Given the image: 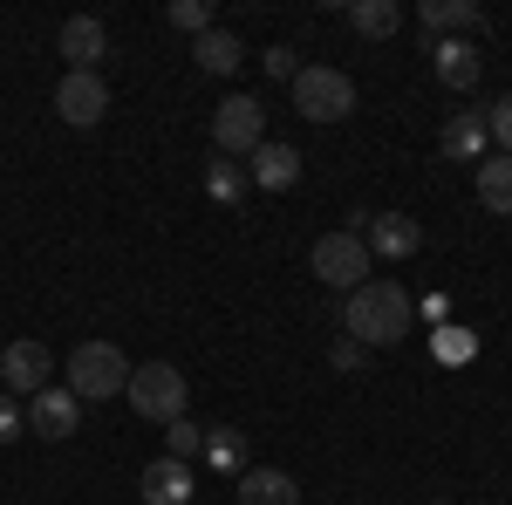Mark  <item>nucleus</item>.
Here are the masks:
<instances>
[{
    "mask_svg": "<svg viewBox=\"0 0 512 505\" xmlns=\"http://www.w3.org/2000/svg\"><path fill=\"white\" fill-rule=\"evenodd\" d=\"M410 321H417V301H410L396 280H362L349 301H342V328H349V342H362V349L403 342Z\"/></svg>",
    "mask_w": 512,
    "mask_h": 505,
    "instance_id": "obj_1",
    "label": "nucleus"
},
{
    "mask_svg": "<svg viewBox=\"0 0 512 505\" xmlns=\"http://www.w3.org/2000/svg\"><path fill=\"white\" fill-rule=\"evenodd\" d=\"M69 396L76 403H110V396H123L130 389V362H123L117 342H76V355H69Z\"/></svg>",
    "mask_w": 512,
    "mask_h": 505,
    "instance_id": "obj_2",
    "label": "nucleus"
},
{
    "mask_svg": "<svg viewBox=\"0 0 512 505\" xmlns=\"http://www.w3.org/2000/svg\"><path fill=\"white\" fill-rule=\"evenodd\" d=\"M294 110L308 123H342L355 117V82L342 69H328V62H301V76H294Z\"/></svg>",
    "mask_w": 512,
    "mask_h": 505,
    "instance_id": "obj_3",
    "label": "nucleus"
},
{
    "mask_svg": "<svg viewBox=\"0 0 512 505\" xmlns=\"http://www.w3.org/2000/svg\"><path fill=\"white\" fill-rule=\"evenodd\" d=\"M308 267H315L321 287H335V294H355L362 280H369V246H362V233H321L315 253H308Z\"/></svg>",
    "mask_w": 512,
    "mask_h": 505,
    "instance_id": "obj_4",
    "label": "nucleus"
},
{
    "mask_svg": "<svg viewBox=\"0 0 512 505\" xmlns=\"http://www.w3.org/2000/svg\"><path fill=\"white\" fill-rule=\"evenodd\" d=\"M130 410L137 417H151V424H178L185 417V376L171 369V362H144V369H130Z\"/></svg>",
    "mask_w": 512,
    "mask_h": 505,
    "instance_id": "obj_5",
    "label": "nucleus"
},
{
    "mask_svg": "<svg viewBox=\"0 0 512 505\" xmlns=\"http://www.w3.org/2000/svg\"><path fill=\"white\" fill-rule=\"evenodd\" d=\"M212 144H219V157H253L267 144V110L253 96H226L212 117Z\"/></svg>",
    "mask_w": 512,
    "mask_h": 505,
    "instance_id": "obj_6",
    "label": "nucleus"
},
{
    "mask_svg": "<svg viewBox=\"0 0 512 505\" xmlns=\"http://www.w3.org/2000/svg\"><path fill=\"white\" fill-rule=\"evenodd\" d=\"M55 117L76 123V130L103 123V117H110V82L96 76V69H69V76L55 82Z\"/></svg>",
    "mask_w": 512,
    "mask_h": 505,
    "instance_id": "obj_7",
    "label": "nucleus"
},
{
    "mask_svg": "<svg viewBox=\"0 0 512 505\" xmlns=\"http://www.w3.org/2000/svg\"><path fill=\"white\" fill-rule=\"evenodd\" d=\"M0 383L14 389V396H35V389L55 383V355L41 349V342H7L0 349Z\"/></svg>",
    "mask_w": 512,
    "mask_h": 505,
    "instance_id": "obj_8",
    "label": "nucleus"
},
{
    "mask_svg": "<svg viewBox=\"0 0 512 505\" xmlns=\"http://www.w3.org/2000/svg\"><path fill=\"white\" fill-rule=\"evenodd\" d=\"M362 246H369V260H410L417 246H424V226L417 219H403V212H369V226H362Z\"/></svg>",
    "mask_w": 512,
    "mask_h": 505,
    "instance_id": "obj_9",
    "label": "nucleus"
},
{
    "mask_svg": "<svg viewBox=\"0 0 512 505\" xmlns=\"http://www.w3.org/2000/svg\"><path fill=\"white\" fill-rule=\"evenodd\" d=\"M76 424H82V403L69 389L48 383V389L28 396V430H35V437H76Z\"/></svg>",
    "mask_w": 512,
    "mask_h": 505,
    "instance_id": "obj_10",
    "label": "nucleus"
},
{
    "mask_svg": "<svg viewBox=\"0 0 512 505\" xmlns=\"http://www.w3.org/2000/svg\"><path fill=\"white\" fill-rule=\"evenodd\" d=\"M431 69H437L444 89H472L485 76V55H478L472 35H451V41H431Z\"/></svg>",
    "mask_w": 512,
    "mask_h": 505,
    "instance_id": "obj_11",
    "label": "nucleus"
},
{
    "mask_svg": "<svg viewBox=\"0 0 512 505\" xmlns=\"http://www.w3.org/2000/svg\"><path fill=\"white\" fill-rule=\"evenodd\" d=\"M246 178H253L260 192H294V185H301V151L280 144V137H267V144L253 151V164H246Z\"/></svg>",
    "mask_w": 512,
    "mask_h": 505,
    "instance_id": "obj_12",
    "label": "nucleus"
},
{
    "mask_svg": "<svg viewBox=\"0 0 512 505\" xmlns=\"http://www.w3.org/2000/svg\"><path fill=\"white\" fill-rule=\"evenodd\" d=\"M55 48L69 55V69H96V62L110 55V28H103L96 14H69L62 35H55Z\"/></svg>",
    "mask_w": 512,
    "mask_h": 505,
    "instance_id": "obj_13",
    "label": "nucleus"
},
{
    "mask_svg": "<svg viewBox=\"0 0 512 505\" xmlns=\"http://www.w3.org/2000/svg\"><path fill=\"white\" fill-rule=\"evenodd\" d=\"M137 492H144V505H192V465L158 458V465H144Z\"/></svg>",
    "mask_w": 512,
    "mask_h": 505,
    "instance_id": "obj_14",
    "label": "nucleus"
},
{
    "mask_svg": "<svg viewBox=\"0 0 512 505\" xmlns=\"http://www.w3.org/2000/svg\"><path fill=\"white\" fill-rule=\"evenodd\" d=\"M417 21L431 28V41H451V35H478V28H485V14H478L472 0H424V7H417Z\"/></svg>",
    "mask_w": 512,
    "mask_h": 505,
    "instance_id": "obj_15",
    "label": "nucleus"
},
{
    "mask_svg": "<svg viewBox=\"0 0 512 505\" xmlns=\"http://www.w3.org/2000/svg\"><path fill=\"white\" fill-rule=\"evenodd\" d=\"M239 505H301V485L287 471H239Z\"/></svg>",
    "mask_w": 512,
    "mask_h": 505,
    "instance_id": "obj_16",
    "label": "nucleus"
},
{
    "mask_svg": "<svg viewBox=\"0 0 512 505\" xmlns=\"http://www.w3.org/2000/svg\"><path fill=\"white\" fill-rule=\"evenodd\" d=\"M239 55H246V48H239V35H226V28H205V35L192 41V62L205 76H233Z\"/></svg>",
    "mask_w": 512,
    "mask_h": 505,
    "instance_id": "obj_17",
    "label": "nucleus"
},
{
    "mask_svg": "<svg viewBox=\"0 0 512 505\" xmlns=\"http://www.w3.org/2000/svg\"><path fill=\"white\" fill-rule=\"evenodd\" d=\"M212 471H226V478H239V471H253L246 465V430L233 424H219V430H205V451H198Z\"/></svg>",
    "mask_w": 512,
    "mask_h": 505,
    "instance_id": "obj_18",
    "label": "nucleus"
},
{
    "mask_svg": "<svg viewBox=\"0 0 512 505\" xmlns=\"http://www.w3.org/2000/svg\"><path fill=\"white\" fill-rule=\"evenodd\" d=\"M478 198H485V212L512 219V157H478Z\"/></svg>",
    "mask_w": 512,
    "mask_h": 505,
    "instance_id": "obj_19",
    "label": "nucleus"
},
{
    "mask_svg": "<svg viewBox=\"0 0 512 505\" xmlns=\"http://www.w3.org/2000/svg\"><path fill=\"white\" fill-rule=\"evenodd\" d=\"M485 144H492V130H485L478 110L451 117V123H444V137H437V151H444V157H485Z\"/></svg>",
    "mask_w": 512,
    "mask_h": 505,
    "instance_id": "obj_20",
    "label": "nucleus"
},
{
    "mask_svg": "<svg viewBox=\"0 0 512 505\" xmlns=\"http://www.w3.org/2000/svg\"><path fill=\"white\" fill-rule=\"evenodd\" d=\"M396 0H349V28L355 35H369V41H390L396 35Z\"/></svg>",
    "mask_w": 512,
    "mask_h": 505,
    "instance_id": "obj_21",
    "label": "nucleus"
},
{
    "mask_svg": "<svg viewBox=\"0 0 512 505\" xmlns=\"http://www.w3.org/2000/svg\"><path fill=\"white\" fill-rule=\"evenodd\" d=\"M246 192H253L246 164H226V157H212V171H205V198H212V205H239Z\"/></svg>",
    "mask_w": 512,
    "mask_h": 505,
    "instance_id": "obj_22",
    "label": "nucleus"
},
{
    "mask_svg": "<svg viewBox=\"0 0 512 505\" xmlns=\"http://www.w3.org/2000/svg\"><path fill=\"white\" fill-rule=\"evenodd\" d=\"M198 451H205V430L192 417H178V424H164V458H178V465H192Z\"/></svg>",
    "mask_w": 512,
    "mask_h": 505,
    "instance_id": "obj_23",
    "label": "nucleus"
},
{
    "mask_svg": "<svg viewBox=\"0 0 512 505\" xmlns=\"http://www.w3.org/2000/svg\"><path fill=\"white\" fill-rule=\"evenodd\" d=\"M164 21H171V28H185V35H205V28H212V7H205V0H171V7H164Z\"/></svg>",
    "mask_w": 512,
    "mask_h": 505,
    "instance_id": "obj_24",
    "label": "nucleus"
},
{
    "mask_svg": "<svg viewBox=\"0 0 512 505\" xmlns=\"http://www.w3.org/2000/svg\"><path fill=\"white\" fill-rule=\"evenodd\" d=\"M485 130H492V144H499V157H512V96H499V103L485 110Z\"/></svg>",
    "mask_w": 512,
    "mask_h": 505,
    "instance_id": "obj_25",
    "label": "nucleus"
},
{
    "mask_svg": "<svg viewBox=\"0 0 512 505\" xmlns=\"http://www.w3.org/2000/svg\"><path fill=\"white\" fill-rule=\"evenodd\" d=\"M362 342H349V335H342V342H328V362H335V369H362Z\"/></svg>",
    "mask_w": 512,
    "mask_h": 505,
    "instance_id": "obj_26",
    "label": "nucleus"
},
{
    "mask_svg": "<svg viewBox=\"0 0 512 505\" xmlns=\"http://www.w3.org/2000/svg\"><path fill=\"white\" fill-rule=\"evenodd\" d=\"M267 76H280V82H294V76H301L294 48H267Z\"/></svg>",
    "mask_w": 512,
    "mask_h": 505,
    "instance_id": "obj_27",
    "label": "nucleus"
},
{
    "mask_svg": "<svg viewBox=\"0 0 512 505\" xmlns=\"http://www.w3.org/2000/svg\"><path fill=\"white\" fill-rule=\"evenodd\" d=\"M21 424H28V417L14 410V396H0V444H7V437H21Z\"/></svg>",
    "mask_w": 512,
    "mask_h": 505,
    "instance_id": "obj_28",
    "label": "nucleus"
},
{
    "mask_svg": "<svg viewBox=\"0 0 512 505\" xmlns=\"http://www.w3.org/2000/svg\"><path fill=\"white\" fill-rule=\"evenodd\" d=\"M437 505H451V499H437Z\"/></svg>",
    "mask_w": 512,
    "mask_h": 505,
    "instance_id": "obj_29",
    "label": "nucleus"
}]
</instances>
